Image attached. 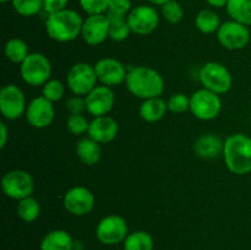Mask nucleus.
Wrapping results in <instances>:
<instances>
[{
	"mask_svg": "<svg viewBox=\"0 0 251 250\" xmlns=\"http://www.w3.org/2000/svg\"><path fill=\"white\" fill-rule=\"evenodd\" d=\"M199 80L206 90L217 95H225L232 88L233 76L227 66L217 61H208L201 66L199 71Z\"/></svg>",
	"mask_w": 251,
	"mask_h": 250,
	"instance_id": "4",
	"label": "nucleus"
},
{
	"mask_svg": "<svg viewBox=\"0 0 251 250\" xmlns=\"http://www.w3.org/2000/svg\"><path fill=\"white\" fill-rule=\"evenodd\" d=\"M26 119L31 126L36 129H46L53 123L55 117L53 102L43 96L33 98L26 108Z\"/></svg>",
	"mask_w": 251,
	"mask_h": 250,
	"instance_id": "15",
	"label": "nucleus"
},
{
	"mask_svg": "<svg viewBox=\"0 0 251 250\" xmlns=\"http://www.w3.org/2000/svg\"><path fill=\"white\" fill-rule=\"evenodd\" d=\"M95 195L88 188L82 185L73 186L65 193L63 205L74 216H86L95 207Z\"/></svg>",
	"mask_w": 251,
	"mask_h": 250,
	"instance_id": "13",
	"label": "nucleus"
},
{
	"mask_svg": "<svg viewBox=\"0 0 251 250\" xmlns=\"http://www.w3.org/2000/svg\"><path fill=\"white\" fill-rule=\"evenodd\" d=\"M119 125L114 118L109 115L95 117L90 122L87 135L98 144H108L117 137Z\"/></svg>",
	"mask_w": 251,
	"mask_h": 250,
	"instance_id": "18",
	"label": "nucleus"
},
{
	"mask_svg": "<svg viewBox=\"0 0 251 250\" xmlns=\"http://www.w3.org/2000/svg\"><path fill=\"white\" fill-rule=\"evenodd\" d=\"M168 110L167 102L161 97H153L145 100L140 105V117L147 123H156L166 115Z\"/></svg>",
	"mask_w": 251,
	"mask_h": 250,
	"instance_id": "21",
	"label": "nucleus"
},
{
	"mask_svg": "<svg viewBox=\"0 0 251 250\" xmlns=\"http://www.w3.org/2000/svg\"><path fill=\"white\" fill-rule=\"evenodd\" d=\"M98 78L95 65L88 63H76L66 74V86L73 95L87 96L97 86Z\"/></svg>",
	"mask_w": 251,
	"mask_h": 250,
	"instance_id": "6",
	"label": "nucleus"
},
{
	"mask_svg": "<svg viewBox=\"0 0 251 250\" xmlns=\"http://www.w3.org/2000/svg\"><path fill=\"white\" fill-rule=\"evenodd\" d=\"M85 100L86 112H88L95 118L109 114V112L114 107L115 96L112 87L97 85L87 96H85Z\"/></svg>",
	"mask_w": 251,
	"mask_h": 250,
	"instance_id": "17",
	"label": "nucleus"
},
{
	"mask_svg": "<svg viewBox=\"0 0 251 250\" xmlns=\"http://www.w3.org/2000/svg\"><path fill=\"white\" fill-rule=\"evenodd\" d=\"M149 2H151L152 5H157V6H163L164 4H167L171 0H147Z\"/></svg>",
	"mask_w": 251,
	"mask_h": 250,
	"instance_id": "40",
	"label": "nucleus"
},
{
	"mask_svg": "<svg viewBox=\"0 0 251 250\" xmlns=\"http://www.w3.org/2000/svg\"><path fill=\"white\" fill-rule=\"evenodd\" d=\"M125 83L130 93L144 100L159 97L164 91L163 77L151 66L137 65L127 69Z\"/></svg>",
	"mask_w": 251,
	"mask_h": 250,
	"instance_id": "1",
	"label": "nucleus"
},
{
	"mask_svg": "<svg viewBox=\"0 0 251 250\" xmlns=\"http://www.w3.org/2000/svg\"><path fill=\"white\" fill-rule=\"evenodd\" d=\"M29 55L28 44L21 38L9 39L5 44V56L9 59L11 63L22 64L25 59Z\"/></svg>",
	"mask_w": 251,
	"mask_h": 250,
	"instance_id": "25",
	"label": "nucleus"
},
{
	"mask_svg": "<svg viewBox=\"0 0 251 250\" xmlns=\"http://www.w3.org/2000/svg\"><path fill=\"white\" fill-rule=\"evenodd\" d=\"M225 141L215 134L201 135L194 144V152L200 158L211 159L221 156L223 153Z\"/></svg>",
	"mask_w": 251,
	"mask_h": 250,
	"instance_id": "19",
	"label": "nucleus"
},
{
	"mask_svg": "<svg viewBox=\"0 0 251 250\" xmlns=\"http://www.w3.org/2000/svg\"><path fill=\"white\" fill-rule=\"evenodd\" d=\"M65 95V86L61 81L50 78L42 86V96L50 102H58Z\"/></svg>",
	"mask_w": 251,
	"mask_h": 250,
	"instance_id": "30",
	"label": "nucleus"
},
{
	"mask_svg": "<svg viewBox=\"0 0 251 250\" xmlns=\"http://www.w3.org/2000/svg\"><path fill=\"white\" fill-rule=\"evenodd\" d=\"M20 75L27 85L33 87L43 86L50 80L51 64L44 54L29 53L24 63L20 64Z\"/></svg>",
	"mask_w": 251,
	"mask_h": 250,
	"instance_id": "5",
	"label": "nucleus"
},
{
	"mask_svg": "<svg viewBox=\"0 0 251 250\" xmlns=\"http://www.w3.org/2000/svg\"><path fill=\"white\" fill-rule=\"evenodd\" d=\"M161 7L162 16L169 24H179L184 19V9L176 0H171Z\"/></svg>",
	"mask_w": 251,
	"mask_h": 250,
	"instance_id": "32",
	"label": "nucleus"
},
{
	"mask_svg": "<svg viewBox=\"0 0 251 250\" xmlns=\"http://www.w3.org/2000/svg\"><path fill=\"white\" fill-rule=\"evenodd\" d=\"M127 22L131 32L139 36H147L157 29L159 25V14L150 5L134 7L127 15Z\"/></svg>",
	"mask_w": 251,
	"mask_h": 250,
	"instance_id": "12",
	"label": "nucleus"
},
{
	"mask_svg": "<svg viewBox=\"0 0 251 250\" xmlns=\"http://www.w3.org/2000/svg\"><path fill=\"white\" fill-rule=\"evenodd\" d=\"M12 7L19 15L31 17L43 10V0H11Z\"/></svg>",
	"mask_w": 251,
	"mask_h": 250,
	"instance_id": "29",
	"label": "nucleus"
},
{
	"mask_svg": "<svg viewBox=\"0 0 251 250\" xmlns=\"http://www.w3.org/2000/svg\"><path fill=\"white\" fill-rule=\"evenodd\" d=\"M167 105H168L169 112L174 114H183L190 110V97L181 92L173 93L167 100Z\"/></svg>",
	"mask_w": 251,
	"mask_h": 250,
	"instance_id": "33",
	"label": "nucleus"
},
{
	"mask_svg": "<svg viewBox=\"0 0 251 250\" xmlns=\"http://www.w3.org/2000/svg\"><path fill=\"white\" fill-rule=\"evenodd\" d=\"M206 2L212 7H223L227 6L228 0H206Z\"/></svg>",
	"mask_w": 251,
	"mask_h": 250,
	"instance_id": "39",
	"label": "nucleus"
},
{
	"mask_svg": "<svg viewBox=\"0 0 251 250\" xmlns=\"http://www.w3.org/2000/svg\"><path fill=\"white\" fill-rule=\"evenodd\" d=\"M65 105L70 114H82L86 110V100L83 96L74 95L66 100Z\"/></svg>",
	"mask_w": 251,
	"mask_h": 250,
	"instance_id": "36",
	"label": "nucleus"
},
{
	"mask_svg": "<svg viewBox=\"0 0 251 250\" xmlns=\"http://www.w3.org/2000/svg\"><path fill=\"white\" fill-rule=\"evenodd\" d=\"M109 26L110 21L108 15H88L83 20L81 37L90 46H100L109 38Z\"/></svg>",
	"mask_w": 251,
	"mask_h": 250,
	"instance_id": "16",
	"label": "nucleus"
},
{
	"mask_svg": "<svg viewBox=\"0 0 251 250\" xmlns=\"http://www.w3.org/2000/svg\"><path fill=\"white\" fill-rule=\"evenodd\" d=\"M1 189L7 198L19 201L33 194L34 179L27 171L12 169L2 176Z\"/></svg>",
	"mask_w": 251,
	"mask_h": 250,
	"instance_id": "8",
	"label": "nucleus"
},
{
	"mask_svg": "<svg viewBox=\"0 0 251 250\" xmlns=\"http://www.w3.org/2000/svg\"><path fill=\"white\" fill-rule=\"evenodd\" d=\"M109 17V38L114 42H123L132 33L127 22V16H114L108 14Z\"/></svg>",
	"mask_w": 251,
	"mask_h": 250,
	"instance_id": "28",
	"label": "nucleus"
},
{
	"mask_svg": "<svg viewBox=\"0 0 251 250\" xmlns=\"http://www.w3.org/2000/svg\"><path fill=\"white\" fill-rule=\"evenodd\" d=\"M96 75L100 85L114 87L125 82L127 69L120 60L114 58H102L95 64Z\"/></svg>",
	"mask_w": 251,
	"mask_h": 250,
	"instance_id": "14",
	"label": "nucleus"
},
{
	"mask_svg": "<svg viewBox=\"0 0 251 250\" xmlns=\"http://www.w3.org/2000/svg\"><path fill=\"white\" fill-rule=\"evenodd\" d=\"M222 109L220 95L206 88L196 90L190 96V112L200 120H213Z\"/></svg>",
	"mask_w": 251,
	"mask_h": 250,
	"instance_id": "7",
	"label": "nucleus"
},
{
	"mask_svg": "<svg viewBox=\"0 0 251 250\" xmlns=\"http://www.w3.org/2000/svg\"><path fill=\"white\" fill-rule=\"evenodd\" d=\"M69 0H43V11L47 14H55L66 9Z\"/></svg>",
	"mask_w": 251,
	"mask_h": 250,
	"instance_id": "37",
	"label": "nucleus"
},
{
	"mask_svg": "<svg viewBox=\"0 0 251 250\" xmlns=\"http://www.w3.org/2000/svg\"><path fill=\"white\" fill-rule=\"evenodd\" d=\"M221 25H222V22H221L220 16H218V14H216L213 10H201L195 17V26L201 33H217Z\"/></svg>",
	"mask_w": 251,
	"mask_h": 250,
	"instance_id": "24",
	"label": "nucleus"
},
{
	"mask_svg": "<svg viewBox=\"0 0 251 250\" xmlns=\"http://www.w3.org/2000/svg\"><path fill=\"white\" fill-rule=\"evenodd\" d=\"M226 9L230 19L251 26V0H228Z\"/></svg>",
	"mask_w": 251,
	"mask_h": 250,
	"instance_id": "23",
	"label": "nucleus"
},
{
	"mask_svg": "<svg viewBox=\"0 0 251 250\" xmlns=\"http://www.w3.org/2000/svg\"><path fill=\"white\" fill-rule=\"evenodd\" d=\"M131 10V0H109V7H108L109 15L127 16Z\"/></svg>",
	"mask_w": 251,
	"mask_h": 250,
	"instance_id": "35",
	"label": "nucleus"
},
{
	"mask_svg": "<svg viewBox=\"0 0 251 250\" xmlns=\"http://www.w3.org/2000/svg\"><path fill=\"white\" fill-rule=\"evenodd\" d=\"M82 25L83 19L77 11L64 9L55 14L48 15L44 26L49 38L60 43H68L81 36Z\"/></svg>",
	"mask_w": 251,
	"mask_h": 250,
	"instance_id": "2",
	"label": "nucleus"
},
{
	"mask_svg": "<svg viewBox=\"0 0 251 250\" xmlns=\"http://www.w3.org/2000/svg\"><path fill=\"white\" fill-rule=\"evenodd\" d=\"M16 212L17 216L25 222H34L39 217V213H41V205H39L38 200L36 198H33L32 195L27 196V198L19 200Z\"/></svg>",
	"mask_w": 251,
	"mask_h": 250,
	"instance_id": "26",
	"label": "nucleus"
},
{
	"mask_svg": "<svg viewBox=\"0 0 251 250\" xmlns=\"http://www.w3.org/2000/svg\"><path fill=\"white\" fill-rule=\"evenodd\" d=\"M0 1H1V2H2V4H5V2L10 1V0H0Z\"/></svg>",
	"mask_w": 251,
	"mask_h": 250,
	"instance_id": "41",
	"label": "nucleus"
},
{
	"mask_svg": "<svg viewBox=\"0 0 251 250\" xmlns=\"http://www.w3.org/2000/svg\"><path fill=\"white\" fill-rule=\"evenodd\" d=\"M26 98L15 83L5 85L0 91V112L6 120H16L26 113Z\"/></svg>",
	"mask_w": 251,
	"mask_h": 250,
	"instance_id": "11",
	"label": "nucleus"
},
{
	"mask_svg": "<svg viewBox=\"0 0 251 250\" xmlns=\"http://www.w3.org/2000/svg\"><path fill=\"white\" fill-rule=\"evenodd\" d=\"M81 7L88 15L105 14L109 7V0H78Z\"/></svg>",
	"mask_w": 251,
	"mask_h": 250,
	"instance_id": "34",
	"label": "nucleus"
},
{
	"mask_svg": "<svg viewBox=\"0 0 251 250\" xmlns=\"http://www.w3.org/2000/svg\"><path fill=\"white\" fill-rule=\"evenodd\" d=\"M100 144L91 139L90 136L78 140V142L76 144V154H77L78 159L87 166H93V164L98 163L100 156H102V150H100Z\"/></svg>",
	"mask_w": 251,
	"mask_h": 250,
	"instance_id": "20",
	"label": "nucleus"
},
{
	"mask_svg": "<svg viewBox=\"0 0 251 250\" xmlns=\"http://www.w3.org/2000/svg\"><path fill=\"white\" fill-rule=\"evenodd\" d=\"M129 227L126 221L118 215L105 216L96 227V237L104 245H115L124 242Z\"/></svg>",
	"mask_w": 251,
	"mask_h": 250,
	"instance_id": "9",
	"label": "nucleus"
},
{
	"mask_svg": "<svg viewBox=\"0 0 251 250\" xmlns=\"http://www.w3.org/2000/svg\"><path fill=\"white\" fill-rule=\"evenodd\" d=\"M90 122L83 114H70L66 119V129L75 136H81L88 132Z\"/></svg>",
	"mask_w": 251,
	"mask_h": 250,
	"instance_id": "31",
	"label": "nucleus"
},
{
	"mask_svg": "<svg viewBox=\"0 0 251 250\" xmlns=\"http://www.w3.org/2000/svg\"><path fill=\"white\" fill-rule=\"evenodd\" d=\"M223 159L232 173L244 175L251 172V137L237 132L225 140Z\"/></svg>",
	"mask_w": 251,
	"mask_h": 250,
	"instance_id": "3",
	"label": "nucleus"
},
{
	"mask_svg": "<svg viewBox=\"0 0 251 250\" xmlns=\"http://www.w3.org/2000/svg\"><path fill=\"white\" fill-rule=\"evenodd\" d=\"M7 141H9V130L4 122H0V147L2 149L6 146Z\"/></svg>",
	"mask_w": 251,
	"mask_h": 250,
	"instance_id": "38",
	"label": "nucleus"
},
{
	"mask_svg": "<svg viewBox=\"0 0 251 250\" xmlns=\"http://www.w3.org/2000/svg\"><path fill=\"white\" fill-rule=\"evenodd\" d=\"M216 34L221 46L229 50H240L250 41L249 27L234 20L222 22Z\"/></svg>",
	"mask_w": 251,
	"mask_h": 250,
	"instance_id": "10",
	"label": "nucleus"
},
{
	"mask_svg": "<svg viewBox=\"0 0 251 250\" xmlns=\"http://www.w3.org/2000/svg\"><path fill=\"white\" fill-rule=\"evenodd\" d=\"M124 250H153V238L145 230H136L125 238Z\"/></svg>",
	"mask_w": 251,
	"mask_h": 250,
	"instance_id": "27",
	"label": "nucleus"
},
{
	"mask_svg": "<svg viewBox=\"0 0 251 250\" xmlns=\"http://www.w3.org/2000/svg\"><path fill=\"white\" fill-rule=\"evenodd\" d=\"M74 243L66 230L55 229L44 235L39 248L41 250H74Z\"/></svg>",
	"mask_w": 251,
	"mask_h": 250,
	"instance_id": "22",
	"label": "nucleus"
}]
</instances>
